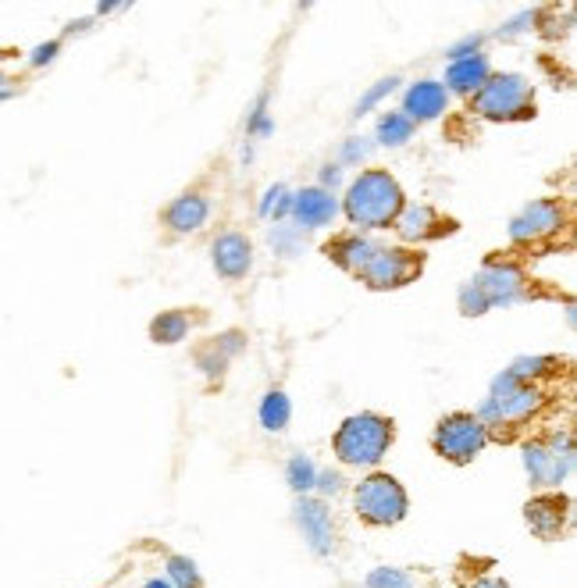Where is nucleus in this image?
I'll return each mask as SVG.
<instances>
[{"label": "nucleus", "mask_w": 577, "mask_h": 588, "mask_svg": "<svg viewBox=\"0 0 577 588\" xmlns=\"http://www.w3.org/2000/svg\"><path fill=\"white\" fill-rule=\"evenodd\" d=\"M399 211H403V189H399V182L389 171L371 168V171H360L349 182L346 218L357 229H389L399 218Z\"/></svg>", "instance_id": "nucleus-1"}, {"label": "nucleus", "mask_w": 577, "mask_h": 588, "mask_svg": "<svg viewBox=\"0 0 577 588\" xmlns=\"http://www.w3.org/2000/svg\"><path fill=\"white\" fill-rule=\"evenodd\" d=\"M392 421L381 414H353L339 424L332 439L335 456L349 468H375L392 447Z\"/></svg>", "instance_id": "nucleus-2"}, {"label": "nucleus", "mask_w": 577, "mask_h": 588, "mask_svg": "<svg viewBox=\"0 0 577 588\" xmlns=\"http://www.w3.org/2000/svg\"><path fill=\"white\" fill-rule=\"evenodd\" d=\"M353 506H357V517L364 524H371V528H392V524L407 517L410 496H407V489L399 485V479H392V474H385V471H375L353 489Z\"/></svg>", "instance_id": "nucleus-3"}, {"label": "nucleus", "mask_w": 577, "mask_h": 588, "mask_svg": "<svg viewBox=\"0 0 577 588\" xmlns=\"http://www.w3.org/2000/svg\"><path fill=\"white\" fill-rule=\"evenodd\" d=\"M542 403H545V396H542V389H535V386H527V381H517L510 371L506 375H500L492 381V396L485 403H481V414H478V421L481 424H510V428H517V424H524L527 418H535L538 410H542Z\"/></svg>", "instance_id": "nucleus-4"}, {"label": "nucleus", "mask_w": 577, "mask_h": 588, "mask_svg": "<svg viewBox=\"0 0 577 588\" xmlns=\"http://www.w3.org/2000/svg\"><path fill=\"white\" fill-rule=\"evenodd\" d=\"M474 111L481 118L492 122H513V118H532L535 104H532V86H527L524 75H489L485 86L474 93Z\"/></svg>", "instance_id": "nucleus-5"}, {"label": "nucleus", "mask_w": 577, "mask_h": 588, "mask_svg": "<svg viewBox=\"0 0 577 588\" xmlns=\"http://www.w3.org/2000/svg\"><path fill=\"white\" fill-rule=\"evenodd\" d=\"M431 447L449 464H471L489 447V428L478 421V414H449L431 432Z\"/></svg>", "instance_id": "nucleus-6"}, {"label": "nucleus", "mask_w": 577, "mask_h": 588, "mask_svg": "<svg viewBox=\"0 0 577 588\" xmlns=\"http://www.w3.org/2000/svg\"><path fill=\"white\" fill-rule=\"evenodd\" d=\"M524 471L532 485H564L574 474V442L570 435H549L535 439L524 447Z\"/></svg>", "instance_id": "nucleus-7"}, {"label": "nucleus", "mask_w": 577, "mask_h": 588, "mask_svg": "<svg viewBox=\"0 0 577 588\" xmlns=\"http://www.w3.org/2000/svg\"><path fill=\"white\" fill-rule=\"evenodd\" d=\"M424 258L417 250H403V246H392V250H381L371 261L364 264L360 279L371 285V290H399V285L413 282V275L421 272Z\"/></svg>", "instance_id": "nucleus-8"}, {"label": "nucleus", "mask_w": 577, "mask_h": 588, "mask_svg": "<svg viewBox=\"0 0 577 588\" xmlns=\"http://www.w3.org/2000/svg\"><path fill=\"white\" fill-rule=\"evenodd\" d=\"M471 290L481 296L485 307H510L524 296V275H521V267L492 261L481 267V275L471 282Z\"/></svg>", "instance_id": "nucleus-9"}, {"label": "nucleus", "mask_w": 577, "mask_h": 588, "mask_svg": "<svg viewBox=\"0 0 577 588\" xmlns=\"http://www.w3.org/2000/svg\"><path fill=\"white\" fill-rule=\"evenodd\" d=\"M567 211L559 200H535L510 221V240L513 243H538L545 235H556L564 229Z\"/></svg>", "instance_id": "nucleus-10"}, {"label": "nucleus", "mask_w": 577, "mask_h": 588, "mask_svg": "<svg viewBox=\"0 0 577 588\" xmlns=\"http://www.w3.org/2000/svg\"><path fill=\"white\" fill-rule=\"evenodd\" d=\"M296 528L303 532V543L311 546L314 556H332L335 549V521L332 511L314 496H300L296 500Z\"/></svg>", "instance_id": "nucleus-11"}, {"label": "nucleus", "mask_w": 577, "mask_h": 588, "mask_svg": "<svg viewBox=\"0 0 577 588\" xmlns=\"http://www.w3.org/2000/svg\"><path fill=\"white\" fill-rule=\"evenodd\" d=\"M567 517H570V500L559 496V492H542V496H535L524 506L527 528H532L535 538H545V543H553V538L564 535Z\"/></svg>", "instance_id": "nucleus-12"}, {"label": "nucleus", "mask_w": 577, "mask_h": 588, "mask_svg": "<svg viewBox=\"0 0 577 588\" xmlns=\"http://www.w3.org/2000/svg\"><path fill=\"white\" fill-rule=\"evenodd\" d=\"M392 225L407 243H424V240H439L442 232L453 229V221H442L436 211L424 208V203H413V208L399 211V218L392 221Z\"/></svg>", "instance_id": "nucleus-13"}, {"label": "nucleus", "mask_w": 577, "mask_h": 588, "mask_svg": "<svg viewBox=\"0 0 577 588\" xmlns=\"http://www.w3.org/2000/svg\"><path fill=\"white\" fill-rule=\"evenodd\" d=\"M214 267H218V275L224 279H243L250 267H253V246L246 235H239V232H224L214 240Z\"/></svg>", "instance_id": "nucleus-14"}, {"label": "nucleus", "mask_w": 577, "mask_h": 588, "mask_svg": "<svg viewBox=\"0 0 577 588\" xmlns=\"http://www.w3.org/2000/svg\"><path fill=\"white\" fill-rule=\"evenodd\" d=\"M445 104H449L445 86L442 83H431V78H421V83H413L407 90L403 111H399V115H407L410 122H431V118L442 115Z\"/></svg>", "instance_id": "nucleus-15"}, {"label": "nucleus", "mask_w": 577, "mask_h": 588, "mask_svg": "<svg viewBox=\"0 0 577 588\" xmlns=\"http://www.w3.org/2000/svg\"><path fill=\"white\" fill-rule=\"evenodd\" d=\"M335 211H339V203L328 193V189H300L293 197V214L303 229H325L332 225Z\"/></svg>", "instance_id": "nucleus-16"}, {"label": "nucleus", "mask_w": 577, "mask_h": 588, "mask_svg": "<svg viewBox=\"0 0 577 588\" xmlns=\"http://www.w3.org/2000/svg\"><path fill=\"white\" fill-rule=\"evenodd\" d=\"M207 214H211V203H207V197H200V193H186V197H179V200H171V203H168L165 225H168L171 232L186 235V232L203 229V225H207Z\"/></svg>", "instance_id": "nucleus-17"}, {"label": "nucleus", "mask_w": 577, "mask_h": 588, "mask_svg": "<svg viewBox=\"0 0 577 588\" xmlns=\"http://www.w3.org/2000/svg\"><path fill=\"white\" fill-rule=\"evenodd\" d=\"M325 253H328V258L339 264V267H346V272L360 275L364 264L378 253V246H375L371 240H364V235H339V240H332V243L325 246Z\"/></svg>", "instance_id": "nucleus-18"}, {"label": "nucleus", "mask_w": 577, "mask_h": 588, "mask_svg": "<svg viewBox=\"0 0 577 588\" xmlns=\"http://www.w3.org/2000/svg\"><path fill=\"white\" fill-rule=\"evenodd\" d=\"M489 78V61L485 57H468V61H453L445 72V86L457 93H478Z\"/></svg>", "instance_id": "nucleus-19"}, {"label": "nucleus", "mask_w": 577, "mask_h": 588, "mask_svg": "<svg viewBox=\"0 0 577 588\" xmlns=\"http://www.w3.org/2000/svg\"><path fill=\"white\" fill-rule=\"evenodd\" d=\"M186 332H189V317H186V311H168V314H160L157 322L150 325L154 343H165V346L182 343V339H186Z\"/></svg>", "instance_id": "nucleus-20"}, {"label": "nucleus", "mask_w": 577, "mask_h": 588, "mask_svg": "<svg viewBox=\"0 0 577 588\" xmlns=\"http://www.w3.org/2000/svg\"><path fill=\"white\" fill-rule=\"evenodd\" d=\"M288 414H293V403H288L285 392H267L264 403H261V424L267 428V432H282V428L288 424Z\"/></svg>", "instance_id": "nucleus-21"}, {"label": "nucleus", "mask_w": 577, "mask_h": 588, "mask_svg": "<svg viewBox=\"0 0 577 588\" xmlns=\"http://www.w3.org/2000/svg\"><path fill=\"white\" fill-rule=\"evenodd\" d=\"M413 136V122L407 115H399V111H389V115H381L378 122V139L385 147H403V143Z\"/></svg>", "instance_id": "nucleus-22"}, {"label": "nucleus", "mask_w": 577, "mask_h": 588, "mask_svg": "<svg viewBox=\"0 0 577 588\" xmlns=\"http://www.w3.org/2000/svg\"><path fill=\"white\" fill-rule=\"evenodd\" d=\"M285 482L293 485V492H300V496H307V492L314 489V482H317V468H314V460L311 456H293L285 464Z\"/></svg>", "instance_id": "nucleus-23"}, {"label": "nucleus", "mask_w": 577, "mask_h": 588, "mask_svg": "<svg viewBox=\"0 0 577 588\" xmlns=\"http://www.w3.org/2000/svg\"><path fill=\"white\" fill-rule=\"evenodd\" d=\"M168 585L171 588H200V570L189 556H168Z\"/></svg>", "instance_id": "nucleus-24"}, {"label": "nucleus", "mask_w": 577, "mask_h": 588, "mask_svg": "<svg viewBox=\"0 0 577 588\" xmlns=\"http://www.w3.org/2000/svg\"><path fill=\"white\" fill-rule=\"evenodd\" d=\"M367 588H413V575L403 567H375L367 575Z\"/></svg>", "instance_id": "nucleus-25"}, {"label": "nucleus", "mask_w": 577, "mask_h": 588, "mask_svg": "<svg viewBox=\"0 0 577 588\" xmlns=\"http://www.w3.org/2000/svg\"><path fill=\"white\" fill-rule=\"evenodd\" d=\"M553 368H556V360H553V357H524V360L513 364L510 375L517 378V381H527V378L545 375V371H553Z\"/></svg>", "instance_id": "nucleus-26"}, {"label": "nucleus", "mask_w": 577, "mask_h": 588, "mask_svg": "<svg viewBox=\"0 0 577 588\" xmlns=\"http://www.w3.org/2000/svg\"><path fill=\"white\" fill-rule=\"evenodd\" d=\"M396 83H399V78H396V75H389V78H381L378 86H371V90H367L364 97H360V104H357V115H367V111H371L378 101H385V97H389V93L396 90Z\"/></svg>", "instance_id": "nucleus-27"}, {"label": "nucleus", "mask_w": 577, "mask_h": 588, "mask_svg": "<svg viewBox=\"0 0 577 588\" xmlns=\"http://www.w3.org/2000/svg\"><path fill=\"white\" fill-rule=\"evenodd\" d=\"M481 51V36H468V40H460L453 51H449V57L453 61H468V57H474Z\"/></svg>", "instance_id": "nucleus-28"}, {"label": "nucleus", "mask_w": 577, "mask_h": 588, "mask_svg": "<svg viewBox=\"0 0 577 588\" xmlns=\"http://www.w3.org/2000/svg\"><path fill=\"white\" fill-rule=\"evenodd\" d=\"M314 489H321V492H332V496H335V492L343 489V479H339V474H335V471H317V482H314Z\"/></svg>", "instance_id": "nucleus-29"}, {"label": "nucleus", "mask_w": 577, "mask_h": 588, "mask_svg": "<svg viewBox=\"0 0 577 588\" xmlns=\"http://www.w3.org/2000/svg\"><path fill=\"white\" fill-rule=\"evenodd\" d=\"M367 143H360V139H349L346 147H343V161H360V157H367Z\"/></svg>", "instance_id": "nucleus-30"}, {"label": "nucleus", "mask_w": 577, "mask_h": 588, "mask_svg": "<svg viewBox=\"0 0 577 588\" xmlns=\"http://www.w3.org/2000/svg\"><path fill=\"white\" fill-rule=\"evenodd\" d=\"M57 54V43H43L36 46V54H32V65H46V61H54Z\"/></svg>", "instance_id": "nucleus-31"}, {"label": "nucleus", "mask_w": 577, "mask_h": 588, "mask_svg": "<svg viewBox=\"0 0 577 588\" xmlns=\"http://www.w3.org/2000/svg\"><path fill=\"white\" fill-rule=\"evenodd\" d=\"M527 22H532V14H521V19L517 22H510L506 29H500V36H517V33H524V29H527Z\"/></svg>", "instance_id": "nucleus-32"}, {"label": "nucleus", "mask_w": 577, "mask_h": 588, "mask_svg": "<svg viewBox=\"0 0 577 588\" xmlns=\"http://www.w3.org/2000/svg\"><path fill=\"white\" fill-rule=\"evenodd\" d=\"M339 179H343L339 165H328L325 171H321V182H325V186H339Z\"/></svg>", "instance_id": "nucleus-33"}, {"label": "nucleus", "mask_w": 577, "mask_h": 588, "mask_svg": "<svg viewBox=\"0 0 577 588\" xmlns=\"http://www.w3.org/2000/svg\"><path fill=\"white\" fill-rule=\"evenodd\" d=\"M474 588H510L503 578H481V581H474Z\"/></svg>", "instance_id": "nucleus-34"}, {"label": "nucleus", "mask_w": 577, "mask_h": 588, "mask_svg": "<svg viewBox=\"0 0 577 588\" xmlns=\"http://www.w3.org/2000/svg\"><path fill=\"white\" fill-rule=\"evenodd\" d=\"M143 588H171V585H168V578H150Z\"/></svg>", "instance_id": "nucleus-35"}]
</instances>
